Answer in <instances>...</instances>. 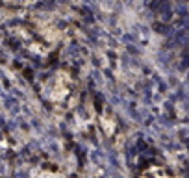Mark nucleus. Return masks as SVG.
<instances>
[{"mask_svg": "<svg viewBox=\"0 0 189 178\" xmlns=\"http://www.w3.org/2000/svg\"><path fill=\"white\" fill-rule=\"evenodd\" d=\"M141 178H169V176H167V173H165L163 169H159V167H152V169H147Z\"/></svg>", "mask_w": 189, "mask_h": 178, "instance_id": "nucleus-1", "label": "nucleus"}]
</instances>
